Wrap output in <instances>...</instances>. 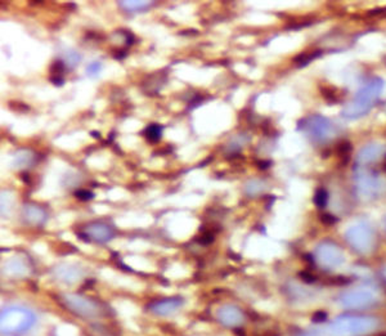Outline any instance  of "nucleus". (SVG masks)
Returning a JSON list of instances; mask_svg holds the SVG:
<instances>
[{
    "mask_svg": "<svg viewBox=\"0 0 386 336\" xmlns=\"http://www.w3.org/2000/svg\"><path fill=\"white\" fill-rule=\"evenodd\" d=\"M38 316L26 305H6L1 311L0 329L3 336H25L34 330Z\"/></svg>",
    "mask_w": 386,
    "mask_h": 336,
    "instance_id": "nucleus-1",
    "label": "nucleus"
},
{
    "mask_svg": "<svg viewBox=\"0 0 386 336\" xmlns=\"http://www.w3.org/2000/svg\"><path fill=\"white\" fill-rule=\"evenodd\" d=\"M62 302L71 313L88 321L100 320L108 315L106 305L80 294H63Z\"/></svg>",
    "mask_w": 386,
    "mask_h": 336,
    "instance_id": "nucleus-2",
    "label": "nucleus"
},
{
    "mask_svg": "<svg viewBox=\"0 0 386 336\" xmlns=\"http://www.w3.org/2000/svg\"><path fill=\"white\" fill-rule=\"evenodd\" d=\"M383 88L384 83L381 79H374L367 85L361 88V91L357 93L354 101L349 103L348 106L344 109V117L357 118L366 115L377 101L379 96L381 94V91H383Z\"/></svg>",
    "mask_w": 386,
    "mask_h": 336,
    "instance_id": "nucleus-3",
    "label": "nucleus"
},
{
    "mask_svg": "<svg viewBox=\"0 0 386 336\" xmlns=\"http://www.w3.org/2000/svg\"><path fill=\"white\" fill-rule=\"evenodd\" d=\"M184 299L181 296H172V298L160 299L157 302H153L148 305V311L155 316L160 317H168L183 307Z\"/></svg>",
    "mask_w": 386,
    "mask_h": 336,
    "instance_id": "nucleus-4",
    "label": "nucleus"
},
{
    "mask_svg": "<svg viewBox=\"0 0 386 336\" xmlns=\"http://www.w3.org/2000/svg\"><path fill=\"white\" fill-rule=\"evenodd\" d=\"M84 233L87 240L98 243H106L115 237L113 228L109 224L100 223V222L88 224L87 227H85Z\"/></svg>",
    "mask_w": 386,
    "mask_h": 336,
    "instance_id": "nucleus-5",
    "label": "nucleus"
},
{
    "mask_svg": "<svg viewBox=\"0 0 386 336\" xmlns=\"http://www.w3.org/2000/svg\"><path fill=\"white\" fill-rule=\"evenodd\" d=\"M54 277L59 280L61 282L66 283H74L79 282L80 278L83 277V271L78 265H70V264H62L54 268Z\"/></svg>",
    "mask_w": 386,
    "mask_h": 336,
    "instance_id": "nucleus-6",
    "label": "nucleus"
},
{
    "mask_svg": "<svg viewBox=\"0 0 386 336\" xmlns=\"http://www.w3.org/2000/svg\"><path fill=\"white\" fill-rule=\"evenodd\" d=\"M22 218L27 224L31 225H41L47 221V212L43 208L34 204H27L22 209Z\"/></svg>",
    "mask_w": 386,
    "mask_h": 336,
    "instance_id": "nucleus-7",
    "label": "nucleus"
},
{
    "mask_svg": "<svg viewBox=\"0 0 386 336\" xmlns=\"http://www.w3.org/2000/svg\"><path fill=\"white\" fill-rule=\"evenodd\" d=\"M309 129H310L311 134L317 138H326L328 137L332 131V125L330 121H327V118L317 116L309 120Z\"/></svg>",
    "mask_w": 386,
    "mask_h": 336,
    "instance_id": "nucleus-8",
    "label": "nucleus"
},
{
    "mask_svg": "<svg viewBox=\"0 0 386 336\" xmlns=\"http://www.w3.org/2000/svg\"><path fill=\"white\" fill-rule=\"evenodd\" d=\"M4 271L9 276L22 277V276H26V274L30 273V265L22 258H12L5 263Z\"/></svg>",
    "mask_w": 386,
    "mask_h": 336,
    "instance_id": "nucleus-9",
    "label": "nucleus"
},
{
    "mask_svg": "<svg viewBox=\"0 0 386 336\" xmlns=\"http://www.w3.org/2000/svg\"><path fill=\"white\" fill-rule=\"evenodd\" d=\"M384 152H385L384 147L380 146V144H370V146L362 149L358 156V161L361 164H367V162L380 159L381 156L384 155Z\"/></svg>",
    "mask_w": 386,
    "mask_h": 336,
    "instance_id": "nucleus-10",
    "label": "nucleus"
},
{
    "mask_svg": "<svg viewBox=\"0 0 386 336\" xmlns=\"http://www.w3.org/2000/svg\"><path fill=\"white\" fill-rule=\"evenodd\" d=\"M218 318L221 324L234 326L240 321V312L233 307H223L221 309H219Z\"/></svg>",
    "mask_w": 386,
    "mask_h": 336,
    "instance_id": "nucleus-11",
    "label": "nucleus"
},
{
    "mask_svg": "<svg viewBox=\"0 0 386 336\" xmlns=\"http://www.w3.org/2000/svg\"><path fill=\"white\" fill-rule=\"evenodd\" d=\"M35 161V153L30 149H21L14 155V161L13 165L16 168H27L32 165Z\"/></svg>",
    "mask_w": 386,
    "mask_h": 336,
    "instance_id": "nucleus-12",
    "label": "nucleus"
},
{
    "mask_svg": "<svg viewBox=\"0 0 386 336\" xmlns=\"http://www.w3.org/2000/svg\"><path fill=\"white\" fill-rule=\"evenodd\" d=\"M118 5L121 6L122 9L128 10V12H143V10L150 9L151 5H153V1H131V0H124V1H118Z\"/></svg>",
    "mask_w": 386,
    "mask_h": 336,
    "instance_id": "nucleus-13",
    "label": "nucleus"
},
{
    "mask_svg": "<svg viewBox=\"0 0 386 336\" xmlns=\"http://www.w3.org/2000/svg\"><path fill=\"white\" fill-rule=\"evenodd\" d=\"M162 135V128L157 124L150 125L148 128L146 129V137L151 140V142H157L160 140Z\"/></svg>",
    "mask_w": 386,
    "mask_h": 336,
    "instance_id": "nucleus-14",
    "label": "nucleus"
},
{
    "mask_svg": "<svg viewBox=\"0 0 386 336\" xmlns=\"http://www.w3.org/2000/svg\"><path fill=\"white\" fill-rule=\"evenodd\" d=\"M328 201V193L324 190H318L314 195V204L318 208H324Z\"/></svg>",
    "mask_w": 386,
    "mask_h": 336,
    "instance_id": "nucleus-15",
    "label": "nucleus"
},
{
    "mask_svg": "<svg viewBox=\"0 0 386 336\" xmlns=\"http://www.w3.org/2000/svg\"><path fill=\"white\" fill-rule=\"evenodd\" d=\"M336 149L340 156L345 157V156H348L349 153H350V151H352V146H350L349 142H343V143H340L339 146H337Z\"/></svg>",
    "mask_w": 386,
    "mask_h": 336,
    "instance_id": "nucleus-16",
    "label": "nucleus"
},
{
    "mask_svg": "<svg viewBox=\"0 0 386 336\" xmlns=\"http://www.w3.org/2000/svg\"><path fill=\"white\" fill-rule=\"evenodd\" d=\"M100 71V63L99 62H93L92 65L88 66L87 72L88 75H91V76H96V75L99 74Z\"/></svg>",
    "mask_w": 386,
    "mask_h": 336,
    "instance_id": "nucleus-17",
    "label": "nucleus"
},
{
    "mask_svg": "<svg viewBox=\"0 0 386 336\" xmlns=\"http://www.w3.org/2000/svg\"><path fill=\"white\" fill-rule=\"evenodd\" d=\"M65 61L66 62H69L70 66L78 65L79 61H80V57H79V54L75 53V52H70V56L66 57Z\"/></svg>",
    "mask_w": 386,
    "mask_h": 336,
    "instance_id": "nucleus-18",
    "label": "nucleus"
},
{
    "mask_svg": "<svg viewBox=\"0 0 386 336\" xmlns=\"http://www.w3.org/2000/svg\"><path fill=\"white\" fill-rule=\"evenodd\" d=\"M75 196L78 197V199H80V200H89V199H92V197H93V193L89 192V191L80 190V191H76Z\"/></svg>",
    "mask_w": 386,
    "mask_h": 336,
    "instance_id": "nucleus-19",
    "label": "nucleus"
},
{
    "mask_svg": "<svg viewBox=\"0 0 386 336\" xmlns=\"http://www.w3.org/2000/svg\"><path fill=\"white\" fill-rule=\"evenodd\" d=\"M321 221L323 222L324 224H333L335 222H336V218H335V217H332L331 214H322Z\"/></svg>",
    "mask_w": 386,
    "mask_h": 336,
    "instance_id": "nucleus-20",
    "label": "nucleus"
},
{
    "mask_svg": "<svg viewBox=\"0 0 386 336\" xmlns=\"http://www.w3.org/2000/svg\"><path fill=\"white\" fill-rule=\"evenodd\" d=\"M300 278H301L302 281H305V282H313V281L315 280L314 276L309 273V272H300Z\"/></svg>",
    "mask_w": 386,
    "mask_h": 336,
    "instance_id": "nucleus-21",
    "label": "nucleus"
},
{
    "mask_svg": "<svg viewBox=\"0 0 386 336\" xmlns=\"http://www.w3.org/2000/svg\"><path fill=\"white\" fill-rule=\"evenodd\" d=\"M327 318V315L324 313V312H318V313H315L314 316H313V321L314 322H321V321H324Z\"/></svg>",
    "mask_w": 386,
    "mask_h": 336,
    "instance_id": "nucleus-22",
    "label": "nucleus"
},
{
    "mask_svg": "<svg viewBox=\"0 0 386 336\" xmlns=\"http://www.w3.org/2000/svg\"><path fill=\"white\" fill-rule=\"evenodd\" d=\"M52 81H53L56 85L61 87V85L65 83V79H62V76H53V78H52Z\"/></svg>",
    "mask_w": 386,
    "mask_h": 336,
    "instance_id": "nucleus-23",
    "label": "nucleus"
},
{
    "mask_svg": "<svg viewBox=\"0 0 386 336\" xmlns=\"http://www.w3.org/2000/svg\"><path fill=\"white\" fill-rule=\"evenodd\" d=\"M94 336H113V335H109L108 333H104V331L96 330V333H94Z\"/></svg>",
    "mask_w": 386,
    "mask_h": 336,
    "instance_id": "nucleus-24",
    "label": "nucleus"
},
{
    "mask_svg": "<svg viewBox=\"0 0 386 336\" xmlns=\"http://www.w3.org/2000/svg\"><path fill=\"white\" fill-rule=\"evenodd\" d=\"M376 336H386V334H379V335H376Z\"/></svg>",
    "mask_w": 386,
    "mask_h": 336,
    "instance_id": "nucleus-25",
    "label": "nucleus"
}]
</instances>
